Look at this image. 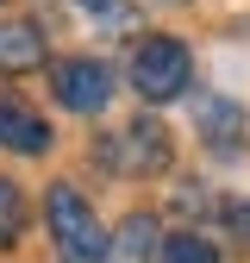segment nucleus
I'll return each instance as SVG.
<instances>
[{"label": "nucleus", "instance_id": "obj_4", "mask_svg": "<svg viewBox=\"0 0 250 263\" xmlns=\"http://www.w3.org/2000/svg\"><path fill=\"white\" fill-rule=\"evenodd\" d=\"M50 82H56V101L69 107V113H100V107L113 101V69H107V63H94V57L56 63Z\"/></svg>", "mask_w": 250, "mask_h": 263}, {"label": "nucleus", "instance_id": "obj_8", "mask_svg": "<svg viewBox=\"0 0 250 263\" xmlns=\"http://www.w3.org/2000/svg\"><path fill=\"white\" fill-rule=\"evenodd\" d=\"M156 257H163V263H219V245L200 238V232H175V238H163Z\"/></svg>", "mask_w": 250, "mask_h": 263}, {"label": "nucleus", "instance_id": "obj_2", "mask_svg": "<svg viewBox=\"0 0 250 263\" xmlns=\"http://www.w3.org/2000/svg\"><path fill=\"white\" fill-rule=\"evenodd\" d=\"M132 88L144 94V101H175V94L187 88V44L181 38H144L138 57H132Z\"/></svg>", "mask_w": 250, "mask_h": 263}, {"label": "nucleus", "instance_id": "obj_7", "mask_svg": "<svg viewBox=\"0 0 250 263\" xmlns=\"http://www.w3.org/2000/svg\"><path fill=\"white\" fill-rule=\"evenodd\" d=\"M150 238H156V219H150V213H132V219L107 238V263H144V257H150Z\"/></svg>", "mask_w": 250, "mask_h": 263}, {"label": "nucleus", "instance_id": "obj_6", "mask_svg": "<svg viewBox=\"0 0 250 263\" xmlns=\"http://www.w3.org/2000/svg\"><path fill=\"white\" fill-rule=\"evenodd\" d=\"M44 63V38H38V25H0V69H38Z\"/></svg>", "mask_w": 250, "mask_h": 263}, {"label": "nucleus", "instance_id": "obj_9", "mask_svg": "<svg viewBox=\"0 0 250 263\" xmlns=\"http://www.w3.org/2000/svg\"><path fill=\"white\" fill-rule=\"evenodd\" d=\"M19 219H25V201H19V188L0 176V245H13V238H19Z\"/></svg>", "mask_w": 250, "mask_h": 263}, {"label": "nucleus", "instance_id": "obj_10", "mask_svg": "<svg viewBox=\"0 0 250 263\" xmlns=\"http://www.w3.org/2000/svg\"><path fill=\"white\" fill-rule=\"evenodd\" d=\"M81 7H94V13H100V7H113V0H81Z\"/></svg>", "mask_w": 250, "mask_h": 263}, {"label": "nucleus", "instance_id": "obj_3", "mask_svg": "<svg viewBox=\"0 0 250 263\" xmlns=\"http://www.w3.org/2000/svg\"><path fill=\"white\" fill-rule=\"evenodd\" d=\"M100 157L113 163V170H125V176H150V170L169 163V132L156 125V119H138V125L113 132V138L100 144Z\"/></svg>", "mask_w": 250, "mask_h": 263}, {"label": "nucleus", "instance_id": "obj_5", "mask_svg": "<svg viewBox=\"0 0 250 263\" xmlns=\"http://www.w3.org/2000/svg\"><path fill=\"white\" fill-rule=\"evenodd\" d=\"M0 144H7V151H25V157H38V151L50 144V125L31 113L19 94H0Z\"/></svg>", "mask_w": 250, "mask_h": 263}, {"label": "nucleus", "instance_id": "obj_1", "mask_svg": "<svg viewBox=\"0 0 250 263\" xmlns=\"http://www.w3.org/2000/svg\"><path fill=\"white\" fill-rule=\"evenodd\" d=\"M44 213H50V238H56V257L62 263H107V226L94 219V207L81 201L69 182H50Z\"/></svg>", "mask_w": 250, "mask_h": 263}]
</instances>
